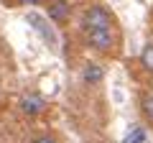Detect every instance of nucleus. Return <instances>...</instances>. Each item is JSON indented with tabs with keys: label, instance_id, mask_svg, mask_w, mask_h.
Returning <instances> with one entry per match:
<instances>
[{
	"label": "nucleus",
	"instance_id": "1",
	"mask_svg": "<svg viewBox=\"0 0 153 143\" xmlns=\"http://www.w3.org/2000/svg\"><path fill=\"white\" fill-rule=\"evenodd\" d=\"M87 44L92 46L94 51L110 56L117 54L120 49V31H117V23H110V26H97V28H82Z\"/></svg>",
	"mask_w": 153,
	"mask_h": 143
},
{
	"label": "nucleus",
	"instance_id": "10",
	"mask_svg": "<svg viewBox=\"0 0 153 143\" xmlns=\"http://www.w3.org/2000/svg\"><path fill=\"white\" fill-rule=\"evenodd\" d=\"M21 5H38V3H44V0H18Z\"/></svg>",
	"mask_w": 153,
	"mask_h": 143
},
{
	"label": "nucleus",
	"instance_id": "9",
	"mask_svg": "<svg viewBox=\"0 0 153 143\" xmlns=\"http://www.w3.org/2000/svg\"><path fill=\"white\" fill-rule=\"evenodd\" d=\"M33 143H59V141H56L54 136H38V138H36Z\"/></svg>",
	"mask_w": 153,
	"mask_h": 143
},
{
	"label": "nucleus",
	"instance_id": "7",
	"mask_svg": "<svg viewBox=\"0 0 153 143\" xmlns=\"http://www.w3.org/2000/svg\"><path fill=\"white\" fill-rule=\"evenodd\" d=\"M140 64H143V69H146V72H151V74H153V41L143 46V51H140Z\"/></svg>",
	"mask_w": 153,
	"mask_h": 143
},
{
	"label": "nucleus",
	"instance_id": "3",
	"mask_svg": "<svg viewBox=\"0 0 153 143\" xmlns=\"http://www.w3.org/2000/svg\"><path fill=\"white\" fill-rule=\"evenodd\" d=\"M21 110L26 112V115H31V118H36L38 112H44L46 110V100L41 97V95H23L21 97Z\"/></svg>",
	"mask_w": 153,
	"mask_h": 143
},
{
	"label": "nucleus",
	"instance_id": "8",
	"mask_svg": "<svg viewBox=\"0 0 153 143\" xmlns=\"http://www.w3.org/2000/svg\"><path fill=\"white\" fill-rule=\"evenodd\" d=\"M140 112H143V118L148 123H153V95H146L140 100Z\"/></svg>",
	"mask_w": 153,
	"mask_h": 143
},
{
	"label": "nucleus",
	"instance_id": "2",
	"mask_svg": "<svg viewBox=\"0 0 153 143\" xmlns=\"http://www.w3.org/2000/svg\"><path fill=\"white\" fill-rule=\"evenodd\" d=\"M26 21L31 23V26L41 33V36H44V41L49 44V49H59V36H56L54 26H51V21H49L46 16H41V13H28Z\"/></svg>",
	"mask_w": 153,
	"mask_h": 143
},
{
	"label": "nucleus",
	"instance_id": "4",
	"mask_svg": "<svg viewBox=\"0 0 153 143\" xmlns=\"http://www.w3.org/2000/svg\"><path fill=\"white\" fill-rule=\"evenodd\" d=\"M69 10H71V5L66 0H51L49 10H46V18H49L51 23H64L66 18H69Z\"/></svg>",
	"mask_w": 153,
	"mask_h": 143
},
{
	"label": "nucleus",
	"instance_id": "6",
	"mask_svg": "<svg viewBox=\"0 0 153 143\" xmlns=\"http://www.w3.org/2000/svg\"><path fill=\"white\" fill-rule=\"evenodd\" d=\"M146 128H140V125H133L130 130H128V136L123 138V143H146Z\"/></svg>",
	"mask_w": 153,
	"mask_h": 143
},
{
	"label": "nucleus",
	"instance_id": "5",
	"mask_svg": "<svg viewBox=\"0 0 153 143\" xmlns=\"http://www.w3.org/2000/svg\"><path fill=\"white\" fill-rule=\"evenodd\" d=\"M105 79V69L97 64V61H87L82 69V82L84 84H100Z\"/></svg>",
	"mask_w": 153,
	"mask_h": 143
}]
</instances>
